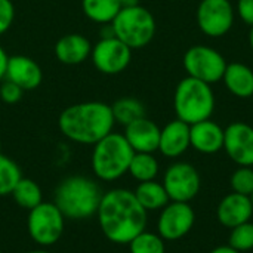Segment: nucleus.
Returning a JSON list of instances; mask_svg holds the SVG:
<instances>
[{"label":"nucleus","mask_w":253,"mask_h":253,"mask_svg":"<svg viewBox=\"0 0 253 253\" xmlns=\"http://www.w3.org/2000/svg\"><path fill=\"white\" fill-rule=\"evenodd\" d=\"M96 218L102 234L116 245H129L147 228L148 212L139 205L135 193L113 188L102 193Z\"/></svg>","instance_id":"1"},{"label":"nucleus","mask_w":253,"mask_h":253,"mask_svg":"<svg viewBox=\"0 0 253 253\" xmlns=\"http://www.w3.org/2000/svg\"><path fill=\"white\" fill-rule=\"evenodd\" d=\"M111 105L102 101H84L64 108L58 117L61 133L71 142L95 145L114 129Z\"/></svg>","instance_id":"2"},{"label":"nucleus","mask_w":253,"mask_h":253,"mask_svg":"<svg viewBox=\"0 0 253 253\" xmlns=\"http://www.w3.org/2000/svg\"><path fill=\"white\" fill-rule=\"evenodd\" d=\"M102 191L89 176L71 175L64 178L55 188L53 203L65 219L83 221L96 215Z\"/></svg>","instance_id":"3"},{"label":"nucleus","mask_w":253,"mask_h":253,"mask_svg":"<svg viewBox=\"0 0 253 253\" xmlns=\"http://www.w3.org/2000/svg\"><path fill=\"white\" fill-rule=\"evenodd\" d=\"M92 147L90 166L98 179L113 182L127 173L135 151L123 133L111 132Z\"/></svg>","instance_id":"4"},{"label":"nucleus","mask_w":253,"mask_h":253,"mask_svg":"<svg viewBox=\"0 0 253 253\" xmlns=\"http://www.w3.org/2000/svg\"><path fill=\"white\" fill-rule=\"evenodd\" d=\"M173 110L176 119L194 125L212 117L215 110V95L209 83L194 77H184L173 95Z\"/></svg>","instance_id":"5"},{"label":"nucleus","mask_w":253,"mask_h":253,"mask_svg":"<svg viewBox=\"0 0 253 253\" xmlns=\"http://www.w3.org/2000/svg\"><path fill=\"white\" fill-rule=\"evenodd\" d=\"M111 28L114 36L132 50L142 49L154 39L156 19L153 13L141 4L122 7L111 22Z\"/></svg>","instance_id":"6"},{"label":"nucleus","mask_w":253,"mask_h":253,"mask_svg":"<svg viewBox=\"0 0 253 253\" xmlns=\"http://www.w3.org/2000/svg\"><path fill=\"white\" fill-rule=\"evenodd\" d=\"M65 216L53 202H42L28 211L27 230L34 243L42 248L53 246L62 237Z\"/></svg>","instance_id":"7"},{"label":"nucleus","mask_w":253,"mask_h":253,"mask_svg":"<svg viewBox=\"0 0 253 253\" xmlns=\"http://www.w3.org/2000/svg\"><path fill=\"white\" fill-rule=\"evenodd\" d=\"M182 64L190 77L209 84L222 80L227 68V61L222 53L206 44H196L187 49Z\"/></svg>","instance_id":"8"},{"label":"nucleus","mask_w":253,"mask_h":253,"mask_svg":"<svg viewBox=\"0 0 253 253\" xmlns=\"http://www.w3.org/2000/svg\"><path fill=\"white\" fill-rule=\"evenodd\" d=\"M162 184L170 202L190 203L200 191L202 178L193 165L187 162H176L166 169Z\"/></svg>","instance_id":"9"},{"label":"nucleus","mask_w":253,"mask_h":253,"mask_svg":"<svg viewBox=\"0 0 253 253\" xmlns=\"http://www.w3.org/2000/svg\"><path fill=\"white\" fill-rule=\"evenodd\" d=\"M90 59L99 73L116 76L129 67L132 61V49L116 36L101 37V40L92 46Z\"/></svg>","instance_id":"10"},{"label":"nucleus","mask_w":253,"mask_h":253,"mask_svg":"<svg viewBox=\"0 0 253 253\" xmlns=\"http://www.w3.org/2000/svg\"><path fill=\"white\" fill-rule=\"evenodd\" d=\"M196 224V213L190 203L169 202L159 215L157 234L165 242H176L185 237Z\"/></svg>","instance_id":"11"},{"label":"nucleus","mask_w":253,"mask_h":253,"mask_svg":"<svg viewBox=\"0 0 253 253\" xmlns=\"http://www.w3.org/2000/svg\"><path fill=\"white\" fill-rule=\"evenodd\" d=\"M236 9L230 0H202L196 18L199 28L209 37L225 36L234 24Z\"/></svg>","instance_id":"12"},{"label":"nucleus","mask_w":253,"mask_h":253,"mask_svg":"<svg viewBox=\"0 0 253 253\" xmlns=\"http://www.w3.org/2000/svg\"><path fill=\"white\" fill-rule=\"evenodd\" d=\"M227 156L239 166H253V127L234 122L224 129V148Z\"/></svg>","instance_id":"13"},{"label":"nucleus","mask_w":253,"mask_h":253,"mask_svg":"<svg viewBox=\"0 0 253 253\" xmlns=\"http://www.w3.org/2000/svg\"><path fill=\"white\" fill-rule=\"evenodd\" d=\"M4 79L13 82L25 92L40 86L43 80V71L33 58L27 55H12L7 59Z\"/></svg>","instance_id":"14"},{"label":"nucleus","mask_w":253,"mask_h":253,"mask_svg":"<svg viewBox=\"0 0 253 253\" xmlns=\"http://www.w3.org/2000/svg\"><path fill=\"white\" fill-rule=\"evenodd\" d=\"M253 216V203L249 196L230 193L218 205L216 218L225 228H234L240 224L249 222Z\"/></svg>","instance_id":"15"},{"label":"nucleus","mask_w":253,"mask_h":253,"mask_svg":"<svg viewBox=\"0 0 253 253\" xmlns=\"http://www.w3.org/2000/svg\"><path fill=\"white\" fill-rule=\"evenodd\" d=\"M123 135L135 153H154L159 150L160 127L147 116L125 126Z\"/></svg>","instance_id":"16"},{"label":"nucleus","mask_w":253,"mask_h":253,"mask_svg":"<svg viewBox=\"0 0 253 253\" xmlns=\"http://www.w3.org/2000/svg\"><path fill=\"white\" fill-rule=\"evenodd\" d=\"M190 147L191 144H190V125L188 123L179 119H175L160 129V142H159L157 151H160L162 156L168 159H178Z\"/></svg>","instance_id":"17"},{"label":"nucleus","mask_w":253,"mask_h":253,"mask_svg":"<svg viewBox=\"0 0 253 253\" xmlns=\"http://www.w3.org/2000/svg\"><path fill=\"white\" fill-rule=\"evenodd\" d=\"M190 144L202 154H215L224 148V129L211 119L190 125Z\"/></svg>","instance_id":"18"},{"label":"nucleus","mask_w":253,"mask_h":253,"mask_svg":"<svg viewBox=\"0 0 253 253\" xmlns=\"http://www.w3.org/2000/svg\"><path fill=\"white\" fill-rule=\"evenodd\" d=\"M56 59L64 65H79L90 58L92 43L80 33L62 36L53 47Z\"/></svg>","instance_id":"19"},{"label":"nucleus","mask_w":253,"mask_h":253,"mask_svg":"<svg viewBox=\"0 0 253 253\" xmlns=\"http://www.w3.org/2000/svg\"><path fill=\"white\" fill-rule=\"evenodd\" d=\"M222 82L234 96L248 99L253 96V70L242 62L227 64Z\"/></svg>","instance_id":"20"},{"label":"nucleus","mask_w":253,"mask_h":253,"mask_svg":"<svg viewBox=\"0 0 253 253\" xmlns=\"http://www.w3.org/2000/svg\"><path fill=\"white\" fill-rule=\"evenodd\" d=\"M133 193H135V197L139 202V205L147 212L162 211L170 202L163 184L157 182L156 179L147 181V182H139Z\"/></svg>","instance_id":"21"},{"label":"nucleus","mask_w":253,"mask_h":253,"mask_svg":"<svg viewBox=\"0 0 253 253\" xmlns=\"http://www.w3.org/2000/svg\"><path fill=\"white\" fill-rule=\"evenodd\" d=\"M82 9L87 19L96 24H111L122 10L120 0H82Z\"/></svg>","instance_id":"22"},{"label":"nucleus","mask_w":253,"mask_h":253,"mask_svg":"<svg viewBox=\"0 0 253 253\" xmlns=\"http://www.w3.org/2000/svg\"><path fill=\"white\" fill-rule=\"evenodd\" d=\"M160 170L159 162L153 153H135L127 173L138 182H147L157 178Z\"/></svg>","instance_id":"23"},{"label":"nucleus","mask_w":253,"mask_h":253,"mask_svg":"<svg viewBox=\"0 0 253 253\" xmlns=\"http://www.w3.org/2000/svg\"><path fill=\"white\" fill-rule=\"evenodd\" d=\"M10 194H12L15 203L25 211L34 209L36 206H39L43 202L42 188L39 187V184L36 181H33L30 178H21Z\"/></svg>","instance_id":"24"},{"label":"nucleus","mask_w":253,"mask_h":253,"mask_svg":"<svg viewBox=\"0 0 253 253\" xmlns=\"http://www.w3.org/2000/svg\"><path fill=\"white\" fill-rule=\"evenodd\" d=\"M111 111L114 116V122L122 126H127L129 123L145 116L144 104L139 99L132 98V96H125V98L117 99L111 105Z\"/></svg>","instance_id":"25"},{"label":"nucleus","mask_w":253,"mask_h":253,"mask_svg":"<svg viewBox=\"0 0 253 253\" xmlns=\"http://www.w3.org/2000/svg\"><path fill=\"white\" fill-rule=\"evenodd\" d=\"M21 178L19 166L0 151V197L9 196Z\"/></svg>","instance_id":"26"},{"label":"nucleus","mask_w":253,"mask_h":253,"mask_svg":"<svg viewBox=\"0 0 253 253\" xmlns=\"http://www.w3.org/2000/svg\"><path fill=\"white\" fill-rule=\"evenodd\" d=\"M130 253H166L165 240L157 234L144 230L129 243Z\"/></svg>","instance_id":"27"},{"label":"nucleus","mask_w":253,"mask_h":253,"mask_svg":"<svg viewBox=\"0 0 253 253\" xmlns=\"http://www.w3.org/2000/svg\"><path fill=\"white\" fill-rule=\"evenodd\" d=\"M228 246L237 252H249L253 249V222H245L231 228Z\"/></svg>","instance_id":"28"},{"label":"nucleus","mask_w":253,"mask_h":253,"mask_svg":"<svg viewBox=\"0 0 253 253\" xmlns=\"http://www.w3.org/2000/svg\"><path fill=\"white\" fill-rule=\"evenodd\" d=\"M230 185H231L233 193L251 197L253 194L252 166H239L230 178Z\"/></svg>","instance_id":"29"},{"label":"nucleus","mask_w":253,"mask_h":253,"mask_svg":"<svg viewBox=\"0 0 253 253\" xmlns=\"http://www.w3.org/2000/svg\"><path fill=\"white\" fill-rule=\"evenodd\" d=\"M22 95H24V90L15 84L13 82H9V80H1V84H0V98L4 104H9V105H13L16 102H19L22 99Z\"/></svg>","instance_id":"30"},{"label":"nucleus","mask_w":253,"mask_h":253,"mask_svg":"<svg viewBox=\"0 0 253 253\" xmlns=\"http://www.w3.org/2000/svg\"><path fill=\"white\" fill-rule=\"evenodd\" d=\"M15 21V6L12 0H0V36H3Z\"/></svg>","instance_id":"31"},{"label":"nucleus","mask_w":253,"mask_h":253,"mask_svg":"<svg viewBox=\"0 0 253 253\" xmlns=\"http://www.w3.org/2000/svg\"><path fill=\"white\" fill-rule=\"evenodd\" d=\"M236 13L245 24L253 27V0H237Z\"/></svg>","instance_id":"32"},{"label":"nucleus","mask_w":253,"mask_h":253,"mask_svg":"<svg viewBox=\"0 0 253 253\" xmlns=\"http://www.w3.org/2000/svg\"><path fill=\"white\" fill-rule=\"evenodd\" d=\"M7 59H9V55L6 53V50H4L3 46L0 44V82L4 80L6 67H7Z\"/></svg>","instance_id":"33"},{"label":"nucleus","mask_w":253,"mask_h":253,"mask_svg":"<svg viewBox=\"0 0 253 253\" xmlns=\"http://www.w3.org/2000/svg\"><path fill=\"white\" fill-rule=\"evenodd\" d=\"M209 253H240V252H237L236 249H233L231 246H219V248H215L212 252H209Z\"/></svg>","instance_id":"34"},{"label":"nucleus","mask_w":253,"mask_h":253,"mask_svg":"<svg viewBox=\"0 0 253 253\" xmlns=\"http://www.w3.org/2000/svg\"><path fill=\"white\" fill-rule=\"evenodd\" d=\"M139 1L141 0H120V4H122V7H132V6L141 4Z\"/></svg>","instance_id":"35"},{"label":"nucleus","mask_w":253,"mask_h":253,"mask_svg":"<svg viewBox=\"0 0 253 253\" xmlns=\"http://www.w3.org/2000/svg\"><path fill=\"white\" fill-rule=\"evenodd\" d=\"M249 44H251V49L253 52V27H251V31H249Z\"/></svg>","instance_id":"36"},{"label":"nucleus","mask_w":253,"mask_h":253,"mask_svg":"<svg viewBox=\"0 0 253 253\" xmlns=\"http://www.w3.org/2000/svg\"><path fill=\"white\" fill-rule=\"evenodd\" d=\"M27 253H50V252H47L46 249H34V251H30V252H27Z\"/></svg>","instance_id":"37"},{"label":"nucleus","mask_w":253,"mask_h":253,"mask_svg":"<svg viewBox=\"0 0 253 253\" xmlns=\"http://www.w3.org/2000/svg\"><path fill=\"white\" fill-rule=\"evenodd\" d=\"M0 151H1V141H0Z\"/></svg>","instance_id":"38"},{"label":"nucleus","mask_w":253,"mask_h":253,"mask_svg":"<svg viewBox=\"0 0 253 253\" xmlns=\"http://www.w3.org/2000/svg\"><path fill=\"white\" fill-rule=\"evenodd\" d=\"M251 199H252V203H253V194H252V196H251Z\"/></svg>","instance_id":"39"},{"label":"nucleus","mask_w":253,"mask_h":253,"mask_svg":"<svg viewBox=\"0 0 253 253\" xmlns=\"http://www.w3.org/2000/svg\"><path fill=\"white\" fill-rule=\"evenodd\" d=\"M0 253H3V252H0Z\"/></svg>","instance_id":"40"}]
</instances>
